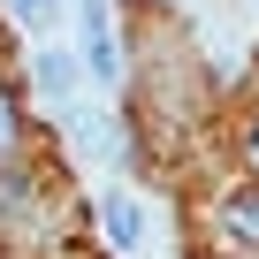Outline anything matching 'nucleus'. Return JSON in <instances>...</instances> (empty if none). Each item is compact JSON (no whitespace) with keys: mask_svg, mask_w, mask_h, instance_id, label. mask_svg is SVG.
Segmentation results:
<instances>
[{"mask_svg":"<svg viewBox=\"0 0 259 259\" xmlns=\"http://www.w3.org/2000/svg\"><path fill=\"white\" fill-rule=\"evenodd\" d=\"M76 16H84V69H92L99 84H114L122 54H114V31H107V16H99V0H76Z\"/></svg>","mask_w":259,"mask_h":259,"instance_id":"f257e3e1","label":"nucleus"},{"mask_svg":"<svg viewBox=\"0 0 259 259\" xmlns=\"http://www.w3.org/2000/svg\"><path fill=\"white\" fill-rule=\"evenodd\" d=\"M99 229H107V244H114V251H138V236H145V213L130 206V198H107V206H99Z\"/></svg>","mask_w":259,"mask_h":259,"instance_id":"f03ea898","label":"nucleus"},{"mask_svg":"<svg viewBox=\"0 0 259 259\" xmlns=\"http://www.w3.org/2000/svg\"><path fill=\"white\" fill-rule=\"evenodd\" d=\"M38 84H46V99H69V92H76V54L46 46V54H38Z\"/></svg>","mask_w":259,"mask_h":259,"instance_id":"7ed1b4c3","label":"nucleus"},{"mask_svg":"<svg viewBox=\"0 0 259 259\" xmlns=\"http://www.w3.org/2000/svg\"><path fill=\"white\" fill-rule=\"evenodd\" d=\"M221 221H229L236 236H251V244H259V191H236V198L221 206Z\"/></svg>","mask_w":259,"mask_h":259,"instance_id":"20e7f679","label":"nucleus"},{"mask_svg":"<svg viewBox=\"0 0 259 259\" xmlns=\"http://www.w3.org/2000/svg\"><path fill=\"white\" fill-rule=\"evenodd\" d=\"M61 8L69 0H16V16H31V23H61Z\"/></svg>","mask_w":259,"mask_h":259,"instance_id":"39448f33","label":"nucleus"},{"mask_svg":"<svg viewBox=\"0 0 259 259\" xmlns=\"http://www.w3.org/2000/svg\"><path fill=\"white\" fill-rule=\"evenodd\" d=\"M8 138H16V122H8V99H0V145H8Z\"/></svg>","mask_w":259,"mask_h":259,"instance_id":"423d86ee","label":"nucleus"}]
</instances>
